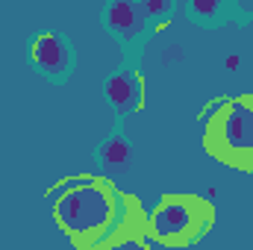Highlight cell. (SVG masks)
<instances>
[{"label":"cell","mask_w":253,"mask_h":250,"mask_svg":"<svg viewBox=\"0 0 253 250\" xmlns=\"http://www.w3.org/2000/svg\"><path fill=\"white\" fill-rule=\"evenodd\" d=\"M189 12L194 15V18H200L206 27H212L218 18L227 15V6H224V3H209V0H194V3L189 6Z\"/></svg>","instance_id":"obj_8"},{"label":"cell","mask_w":253,"mask_h":250,"mask_svg":"<svg viewBox=\"0 0 253 250\" xmlns=\"http://www.w3.org/2000/svg\"><path fill=\"white\" fill-rule=\"evenodd\" d=\"M100 159L106 162V165H115V168H124L126 162H129V144H126L121 135H115V138H109L106 144H103V150H100Z\"/></svg>","instance_id":"obj_7"},{"label":"cell","mask_w":253,"mask_h":250,"mask_svg":"<svg viewBox=\"0 0 253 250\" xmlns=\"http://www.w3.org/2000/svg\"><path fill=\"white\" fill-rule=\"evenodd\" d=\"M109 100L118 109H135L141 103V83L132 71H121L112 83H109Z\"/></svg>","instance_id":"obj_6"},{"label":"cell","mask_w":253,"mask_h":250,"mask_svg":"<svg viewBox=\"0 0 253 250\" xmlns=\"http://www.w3.org/2000/svg\"><path fill=\"white\" fill-rule=\"evenodd\" d=\"M103 18H106V27L118 36V39H135L141 30H144V18H141V9L138 6H132V3H112L106 12H103Z\"/></svg>","instance_id":"obj_5"},{"label":"cell","mask_w":253,"mask_h":250,"mask_svg":"<svg viewBox=\"0 0 253 250\" xmlns=\"http://www.w3.org/2000/svg\"><path fill=\"white\" fill-rule=\"evenodd\" d=\"M30 62L36 65L44 77L62 83L71 74V68H74V50H71V44H68V39L62 33L47 30V33H39L30 42Z\"/></svg>","instance_id":"obj_4"},{"label":"cell","mask_w":253,"mask_h":250,"mask_svg":"<svg viewBox=\"0 0 253 250\" xmlns=\"http://www.w3.org/2000/svg\"><path fill=\"white\" fill-rule=\"evenodd\" d=\"M53 215L80 248L103 245L121 221V197L109 186L83 180L65 188L53 206Z\"/></svg>","instance_id":"obj_1"},{"label":"cell","mask_w":253,"mask_h":250,"mask_svg":"<svg viewBox=\"0 0 253 250\" xmlns=\"http://www.w3.org/2000/svg\"><path fill=\"white\" fill-rule=\"evenodd\" d=\"M203 147L233 171L253 174V97L215 103L203 121Z\"/></svg>","instance_id":"obj_2"},{"label":"cell","mask_w":253,"mask_h":250,"mask_svg":"<svg viewBox=\"0 0 253 250\" xmlns=\"http://www.w3.org/2000/svg\"><path fill=\"white\" fill-rule=\"evenodd\" d=\"M6 250H9V248H6Z\"/></svg>","instance_id":"obj_9"},{"label":"cell","mask_w":253,"mask_h":250,"mask_svg":"<svg viewBox=\"0 0 253 250\" xmlns=\"http://www.w3.org/2000/svg\"><path fill=\"white\" fill-rule=\"evenodd\" d=\"M209 224H212L209 203L197 197H183V194L162 197V203L153 209L147 221L150 236L165 248H189L194 242H200Z\"/></svg>","instance_id":"obj_3"}]
</instances>
